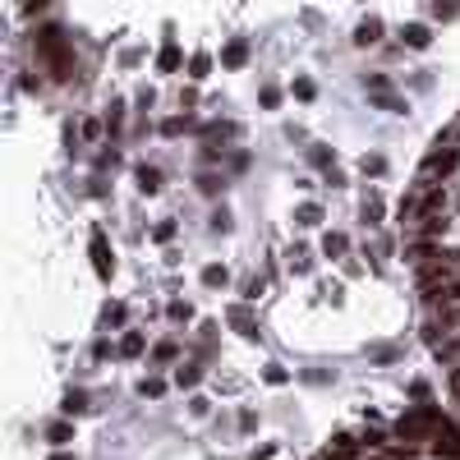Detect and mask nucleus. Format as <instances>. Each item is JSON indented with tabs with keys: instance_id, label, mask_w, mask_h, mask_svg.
Returning <instances> with one entry per match:
<instances>
[{
	"instance_id": "obj_6",
	"label": "nucleus",
	"mask_w": 460,
	"mask_h": 460,
	"mask_svg": "<svg viewBox=\"0 0 460 460\" xmlns=\"http://www.w3.org/2000/svg\"><path fill=\"white\" fill-rule=\"evenodd\" d=\"M405 42L410 46H428V28H424V23H410V28H405Z\"/></svg>"
},
{
	"instance_id": "obj_2",
	"label": "nucleus",
	"mask_w": 460,
	"mask_h": 460,
	"mask_svg": "<svg viewBox=\"0 0 460 460\" xmlns=\"http://www.w3.org/2000/svg\"><path fill=\"white\" fill-rule=\"evenodd\" d=\"M37 46H42V56H46V60L56 65V78H69V51H65L60 32H56V28H46L42 37H37Z\"/></svg>"
},
{
	"instance_id": "obj_1",
	"label": "nucleus",
	"mask_w": 460,
	"mask_h": 460,
	"mask_svg": "<svg viewBox=\"0 0 460 460\" xmlns=\"http://www.w3.org/2000/svg\"><path fill=\"white\" fill-rule=\"evenodd\" d=\"M414 272H419V295L428 290H442L451 281H460V253H446V249H433L428 258L414 262Z\"/></svg>"
},
{
	"instance_id": "obj_5",
	"label": "nucleus",
	"mask_w": 460,
	"mask_h": 460,
	"mask_svg": "<svg viewBox=\"0 0 460 460\" xmlns=\"http://www.w3.org/2000/svg\"><path fill=\"white\" fill-rule=\"evenodd\" d=\"M378 32H382V23H378V19H368V23H359L354 42H359V46H373V42H378Z\"/></svg>"
},
{
	"instance_id": "obj_4",
	"label": "nucleus",
	"mask_w": 460,
	"mask_h": 460,
	"mask_svg": "<svg viewBox=\"0 0 460 460\" xmlns=\"http://www.w3.org/2000/svg\"><path fill=\"white\" fill-rule=\"evenodd\" d=\"M433 424H437V414H414V419H400V437H424Z\"/></svg>"
},
{
	"instance_id": "obj_3",
	"label": "nucleus",
	"mask_w": 460,
	"mask_h": 460,
	"mask_svg": "<svg viewBox=\"0 0 460 460\" xmlns=\"http://www.w3.org/2000/svg\"><path fill=\"white\" fill-rule=\"evenodd\" d=\"M451 166H456V152H451V148H442V152H433L428 161H424V175H419V184H433V175H446Z\"/></svg>"
},
{
	"instance_id": "obj_7",
	"label": "nucleus",
	"mask_w": 460,
	"mask_h": 460,
	"mask_svg": "<svg viewBox=\"0 0 460 460\" xmlns=\"http://www.w3.org/2000/svg\"><path fill=\"white\" fill-rule=\"evenodd\" d=\"M240 60H244V42H235V46L226 51V65H240Z\"/></svg>"
},
{
	"instance_id": "obj_8",
	"label": "nucleus",
	"mask_w": 460,
	"mask_h": 460,
	"mask_svg": "<svg viewBox=\"0 0 460 460\" xmlns=\"http://www.w3.org/2000/svg\"><path fill=\"white\" fill-rule=\"evenodd\" d=\"M138 180H143V189H148V194H152V189H157V180H161V175H157V170H143V175H138Z\"/></svg>"
}]
</instances>
